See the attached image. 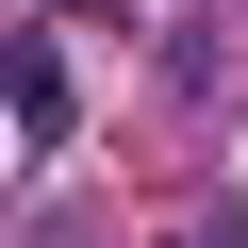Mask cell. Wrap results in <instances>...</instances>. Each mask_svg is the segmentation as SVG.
<instances>
[{
	"mask_svg": "<svg viewBox=\"0 0 248 248\" xmlns=\"http://www.w3.org/2000/svg\"><path fill=\"white\" fill-rule=\"evenodd\" d=\"M0 99H17V149L66 133V66H50V50H0Z\"/></svg>",
	"mask_w": 248,
	"mask_h": 248,
	"instance_id": "cell-1",
	"label": "cell"
}]
</instances>
